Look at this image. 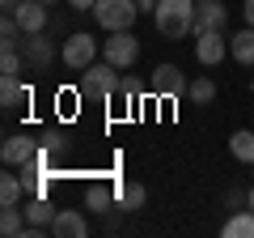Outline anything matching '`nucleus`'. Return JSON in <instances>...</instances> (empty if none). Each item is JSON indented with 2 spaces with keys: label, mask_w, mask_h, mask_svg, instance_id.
Returning a JSON list of instances; mask_svg holds the SVG:
<instances>
[{
  "label": "nucleus",
  "mask_w": 254,
  "mask_h": 238,
  "mask_svg": "<svg viewBox=\"0 0 254 238\" xmlns=\"http://www.w3.org/2000/svg\"><path fill=\"white\" fill-rule=\"evenodd\" d=\"M242 13H246V26H254V0H246V4H242Z\"/></svg>",
  "instance_id": "27"
},
{
  "label": "nucleus",
  "mask_w": 254,
  "mask_h": 238,
  "mask_svg": "<svg viewBox=\"0 0 254 238\" xmlns=\"http://www.w3.org/2000/svg\"><path fill=\"white\" fill-rule=\"evenodd\" d=\"M136 9H140V17H144V13L153 17V13H157V0H136Z\"/></svg>",
  "instance_id": "26"
},
{
  "label": "nucleus",
  "mask_w": 254,
  "mask_h": 238,
  "mask_svg": "<svg viewBox=\"0 0 254 238\" xmlns=\"http://www.w3.org/2000/svg\"><path fill=\"white\" fill-rule=\"evenodd\" d=\"M102 60H110L115 68H131L140 60V38L131 30H115L110 38H102Z\"/></svg>",
  "instance_id": "4"
},
{
  "label": "nucleus",
  "mask_w": 254,
  "mask_h": 238,
  "mask_svg": "<svg viewBox=\"0 0 254 238\" xmlns=\"http://www.w3.org/2000/svg\"><path fill=\"white\" fill-rule=\"evenodd\" d=\"M60 60L72 73H85L89 64H98V43H93V34H68L60 47Z\"/></svg>",
  "instance_id": "5"
},
{
  "label": "nucleus",
  "mask_w": 254,
  "mask_h": 238,
  "mask_svg": "<svg viewBox=\"0 0 254 238\" xmlns=\"http://www.w3.org/2000/svg\"><path fill=\"white\" fill-rule=\"evenodd\" d=\"M148 90L161 94V98H182L190 85H187V77H182L178 64H157V68H153V81H148Z\"/></svg>",
  "instance_id": "6"
},
{
  "label": "nucleus",
  "mask_w": 254,
  "mask_h": 238,
  "mask_svg": "<svg viewBox=\"0 0 254 238\" xmlns=\"http://www.w3.org/2000/svg\"><path fill=\"white\" fill-rule=\"evenodd\" d=\"M68 4H72V9H81V13H85V9H93V4H98V0H68Z\"/></svg>",
  "instance_id": "28"
},
{
  "label": "nucleus",
  "mask_w": 254,
  "mask_h": 238,
  "mask_svg": "<svg viewBox=\"0 0 254 238\" xmlns=\"http://www.w3.org/2000/svg\"><path fill=\"white\" fill-rule=\"evenodd\" d=\"M21 196H26V179L21 174H4L0 179V209L4 204H21Z\"/></svg>",
  "instance_id": "20"
},
{
  "label": "nucleus",
  "mask_w": 254,
  "mask_h": 238,
  "mask_svg": "<svg viewBox=\"0 0 254 238\" xmlns=\"http://www.w3.org/2000/svg\"><path fill=\"white\" fill-rule=\"evenodd\" d=\"M34 153H38V145H34L30 136H9V140H4V149H0L4 166H17V170H21V166H26Z\"/></svg>",
  "instance_id": "12"
},
{
  "label": "nucleus",
  "mask_w": 254,
  "mask_h": 238,
  "mask_svg": "<svg viewBox=\"0 0 254 238\" xmlns=\"http://www.w3.org/2000/svg\"><path fill=\"white\" fill-rule=\"evenodd\" d=\"M229 55H233L237 64H254V26L229 34Z\"/></svg>",
  "instance_id": "15"
},
{
  "label": "nucleus",
  "mask_w": 254,
  "mask_h": 238,
  "mask_svg": "<svg viewBox=\"0 0 254 238\" xmlns=\"http://www.w3.org/2000/svg\"><path fill=\"white\" fill-rule=\"evenodd\" d=\"M153 21L165 43H178V38H187L195 30V0H157Z\"/></svg>",
  "instance_id": "1"
},
{
  "label": "nucleus",
  "mask_w": 254,
  "mask_h": 238,
  "mask_svg": "<svg viewBox=\"0 0 254 238\" xmlns=\"http://www.w3.org/2000/svg\"><path fill=\"white\" fill-rule=\"evenodd\" d=\"M21 47H4V55H0V77H17L21 73Z\"/></svg>",
  "instance_id": "22"
},
{
  "label": "nucleus",
  "mask_w": 254,
  "mask_h": 238,
  "mask_svg": "<svg viewBox=\"0 0 254 238\" xmlns=\"http://www.w3.org/2000/svg\"><path fill=\"white\" fill-rule=\"evenodd\" d=\"M225 21H229L225 0H195V34H203V30H225Z\"/></svg>",
  "instance_id": "9"
},
{
  "label": "nucleus",
  "mask_w": 254,
  "mask_h": 238,
  "mask_svg": "<svg viewBox=\"0 0 254 238\" xmlns=\"http://www.w3.org/2000/svg\"><path fill=\"white\" fill-rule=\"evenodd\" d=\"M229 153H233L237 162H246V166H254V132H250V128H242V132H233V136H229Z\"/></svg>",
  "instance_id": "19"
},
{
  "label": "nucleus",
  "mask_w": 254,
  "mask_h": 238,
  "mask_svg": "<svg viewBox=\"0 0 254 238\" xmlns=\"http://www.w3.org/2000/svg\"><path fill=\"white\" fill-rule=\"evenodd\" d=\"M13 17L21 21L26 34H43V30H47V4H43V0H21Z\"/></svg>",
  "instance_id": "11"
},
{
  "label": "nucleus",
  "mask_w": 254,
  "mask_h": 238,
  "mask_svg": "<svg viewBox=\"0 0 254 238\" xmlns=\"http://www.w3.org/2000/svg\"><path fill=\"white\" fill-rule=\"evenodd\" d=\"M115 200H119V183H115V187H106V183H93L89 192H85V209H93V213H106Z\"/></svg>",
  "instance_id": "17"
},
{
  "label": "nucleus",
  "mask_w": 254,
  "mask_h": 238,
  "mask_svg": "<svg viewBox=\"0 0 254 238\" xmlns=\"http://www.w3.org/2000/svg\"><path fill=\"white\" fill-rule=\"evenodd\" d=\"M89 13H93V21H98L106 34H115V30H131V21L140 17L136 0H98Z\"/></svg>",
  "instance_id": "3"
},
{
  "label": "nucleus",
  "mask_w": 254,
  "mask_h": 238,
  "mask_svg": "<svg viewBox=\"0 0 254 238\" xmlns=\"http://www.w3.org/2000/svg\"><path fill=\"white\" fill-rule=\"evenodd\" d=\"M187 98H195V102H212V98H216V85H212L208 77H199V81L187 90Z\"/></svg>",
  "instance_id": "23"
},
{
  "label": "nucleus",
  "mask_w": 254,
  "mask_h": 238,
  "mask_svg": "<svg viewBox=\"0 0 254 238\" xmlns=\"http://www.w3.org/2000/svg\"><path fill=\"white\" fill-rule=\"evenodd\" d=\"M43 4H55V0H43Z\"/></svg>",
  "instance_id": "31"
},
{
  "label": "nucleus",
  "mask_w": 254,
  "mask_h": 238,
  "mask_svg": "<svg viewBox=\"0 0 254 238\" xmlns=\"http://www.w3.org/2000/svg\"><path fill=\"white\" fill-rule=\"evenodd\" d=\"M140 90H144V85H140V81H131V77H127V81L123 85H119V94H123V98H136V94Z\"/></svg>",
  "instance_id": "24"
},
{
  "label": "nucleus",
  "mask_w": 254,
  "mask_h": 238,
  "mask_svg": "<svg viewBox=\"0 0 254 238\" xmlns=\"http://www.w3.org/2000/svg\"><path fill=\"white\" fill-rule=\"evenodd\" d=\"M229 55V38H225V30H203V34H195V60L199 64H220Z\"/></svg>",
  "instance_id": "7"
},
{
  "label": "nucleus",
  "mask_w": 254,
  "mask_h": 238,
  "mask_svg": "<svg viewBox=\"0 0 254 238\" xmlns=\"http://www.w3.org/2000/svg\"><path fill=\"white\" fill-rule=\"evenodd\" d=\"M21 55H26V64H30V68H38V73H43V68L55 60V43H51V38H43V34H26Z\"/></svg>",
  "instance_id": "10"
},
{
  "label": "nucleus",
  "mask_w": 254,
  "mask_h": 238,
  "mask_svg": "<svg viewBox=\"0 0 254 238\" xmlns=\"http://www.w3.org/2000/svg\"><path fill=\"white\" fill-rule=\"evenodd\" d=\"M17 4H21V0H0V9H4V13H17Z\"/></svg>",
  "instance_id": "29"
},
{
  "label": "nucleus",
  "mask_w": 254,
  "mask_h": 238,
  "mask_svg": "<svg viewBox=\"0 0 254 238\" xmlns=\"http://www.w3.org/2000/svg\"><path fill=\"white\" fill-rule=\"evenodd\" d=\"M250 170H254V166H250Z\"/></svg>",
  "instance_id": "32"
},
{
  "label": "nucleus",
  "mask_w": 254,
  "mask_h": 238,
  "mask_svg": "<svg viewBox=\"0 0 254 238\" xmlns=\"http://www.w3.org/2000/svg\"><path fill=\"white\" fill-rule=\"evenodd\" d=\"M246 209H254V187H250V196H246Z\"/></svg>",
  "instance_id": "30"
},
{
  "label": "nucleus",
  "mask_w": 254,
  "mask_h": 238,
  "mask_svg": "<svg viewBox=\"0 0 254 238\" xmlns=\"http://www.w3.org/2000/svg\"><path fill=\"white\" fill-rule=\"evenodd\" d=\"M225 238H254V209H237L225 221Z\"/></svg>",
  "instance_id": "18"
},
{
  "label": "nucleus",
  "mask_w": 254,
  "mask_h": 238,
  "mask_svg": "<svg viewBox=\"0 0 254 238\" xmlns=\"http://www.w3.org/2000/svg\"><path fill=\"white\" fill-rule=\"evenodd\" d=\"M119 73L123 68H115L110 60H98V64H89L81 73V98H89V102H106V98H115L119 94Z\"/></svg>",
  "instance_id": "2"
},
{
  "label": "nucleus",
  "mask_w": 254,
  "mask_h": 238,
  "mask_svg": "<svg viewBox=\"0 0 254 238\" xmlns=\"http://www.w3.org/2000/svg\"><path fill=\"white\" fill-rule=\"evenodd\" d=\"M26 230H30L26 209H17V204H4V209H0V234L4 238H17V234H26Z\"/></svg>",
  "instance_id": "16"
},
{
  "label": "nucleus",
  "mask_w": 254,
  "mask_h": 238,
  "mask_svg": "<svg viewBox=\"0 0 254 238\" xmlns=\"http://www.w3.org/2000/svg\"><path fill=\"white\" fill-rule=\"evenodd\" d=\"M55 213H60V209H55V204L47 200V196H30V200H26V221H30V226H38V230H47V226H51V221H55Z\"/></svg>",
  "instance_id": "14"
},
{
  "label": "nucleus",
  "mask_w": 254,
  "mask_h": 238,
  "mask_svg": "<svg viewBox=\"0 0 254 238\" xmlns=\"http://www.w3.org/2000/svg\"><path fill=\"white\" fill-rule=\"evenodd\" d=\"M0 102L4 111H17L30 102V85H21V77H0Z\"/></svg>",
  "instance_id": "13"
},
{
  "label": "nucleus",
  "mask_w": 254,
  "mask_h": 238,
  "mask_svg": "<svg viewBox=\"0 0 254 238\" xmlns=\"http://www.w3.org/2000/svg\"><path fill=\"white\" fill-rule=\"evenodd\" d=\"M246 196H250V192H233V187H229V209H242Z\"/></svg>",
  "instance_id": "25"
},
{
  "label": "nucleus",
  "mask_w": 254,
  "mask_h": 238,
  "mask_svg": "<svg viewBox=\"0 0 254 238\" xmlns=\"http://www.w3.org/2000/svg\"><path fill=\"white\" fill-rule=\"evenodd\" d=\"M119 209H123V213L144 209V187H140V183H119Z\"/></svg>",
  "instance_id": "21"
},
{
  "label": "nucleus",
  "mask_w": 254,
  "mask_h": 238,
  "mask_svg": "<svg viewBox=\"0 0 254 238\" xmlns=\"http://www.w3.org/2000/svg\"><path fill=\"white\" fill-rule=\"evenodd\" d=\"M47 230H51L55 238H85V234H89V217H85L81 209H60Z\"/></svg>",
  "instance_id": "8"
}]
</instances>
